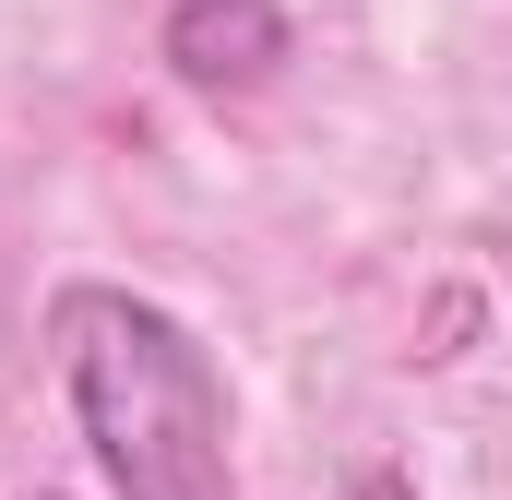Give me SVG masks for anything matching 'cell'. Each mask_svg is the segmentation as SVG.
I'll use <instances>...</instances> for the list:
<instances>
[{"label": "cell", "instance_id": "obj_1", "mask_svg": "<svg viewBox=\"0 0 512 500\" xmlns=\"http://www.w3.org/2000/svg\"><path fill=\"white\" fill-rule=\"evenodd\" d=\"M72 417L96 441V477L120 500H227V381L203 334L131 286H60L48 298Z\"/></svg>", "mask_w": 512, "mask_h": 500}, {"label": "cell", "instance_id": "obj_2", "mask_svg": "<svg viewBox=\"0 0 512 500\" xmlns=\"http://www.w3.org/2000/svg\"><path fill=\"white\" fill-rule=\"evenodd\" d=\"M167 72L203 96H251L286 72V12L274 0H179L167 12Z\"/></svg>", "mask_w": 512, "mask_h": 500}, {"label": "cell", "instance_id": "obj_3", "mask_svg": "<svg viewBox=\"0 0 512 500\" xmlns=\"http://www.w3.org/2000/svg\"><path fill=\"white\" fill-rule=\"evenodd\" d=\"M36 500H48V489H36Z\"/></svg>", "mask_w": 512, "mask_h": 500}]
</instances>
